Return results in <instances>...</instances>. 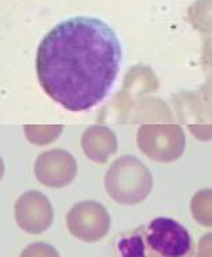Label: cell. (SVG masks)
<instances>
[{"mask_svg": "<svg viewBox=\"0 0 212 257\" xmlns=\"http://www.w3.org/2000/svg\"><path fill=\"white\" fill-rule=\"evenodd\" d=\"M122 58L120 38L108 23L95 17H73L56 25L41 41L37 76L54 102L81 112L110 95Z\"/></svg>", "mask_w": 212, "mask_h": 257, "instance_id": "1", "label": "cell"}, {"mask_svg": "<svg viewBox=\"0 0 212 257\" xmlns=\"http://www.w3.org/2000/svg\"><path fill=\"white\" fill-rule=\"evenodd\" d=\"M116 257H194V242L182 223L157 217L115 239Z\"/></svg>", "mask_w": 212, "mask_h": 257, "instance_id": "2", "label": "cell"}, {"mask_svg": "<svg viewBox=\"0 0 212 257\" xmlns=\"http://www.w3.org/2000/svg\"><path fill=\"white\" fill-rule=\"evenodd\" d=\"M17 219L25 230L30 233H40L48 229L52 222V211L49 210L48 202L42 199L40 204L36 199H22L17 208Z\"/></svg>", "mask_w": 212, "mask_h": 257, "instance_id": "3", "label": "cell"}, {"mask_svg": "<svg viewBox=\"0 0 212 257\" xmlns=\"http://www.w3.org/2000/svg\"><path fill=\"white\" fill-rule=\"evenodd\" d=\"M21 257H58L57 250L44 242H37L30 245L29 248L23 250Z\"/></svg>", "mask_w": 212, "mask_h": 257, "instance_id": "4", "label": "cell"}, {"mask_svg": "<svg viewBox=\"0 0 212 257\" xmlns=\"http://www.w3.org/2000/svg\"><path fill=\"white\" fill-rule=\"evenodd\" d=\"M197 257H212V245H209V246H201L200 248V253L199 256Z\"/></svg>", "mask_w": 212, "mask_h": 257, "instance_id": "5", "label": "cell"}]
</instances>
